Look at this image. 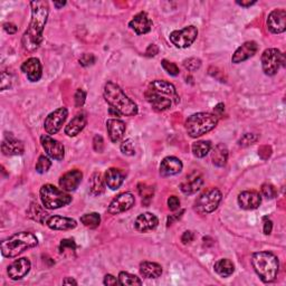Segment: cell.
I'll use <instances>...</instances> for the list:
<instances>
[{
    "mask_svg": "<svg viewBox=\"0 0 286 286\" xmlns=\"http://www.w3.org/2000/svg\"><path fill=\"white\" fill-rule=\"evenodd\" d=\"M32 7V20L29 23L27 31L23 33L21 44L23 50L33 53L39 49L43 41V32L47 22V18L50 14V7L47 2H36L31 3Z\"/></svg>",
    "mask_w": 286,
    "mask_h": 286,
    "instance_id": "6da1fadb",
    "label": "cell"
},
{
    "mask_svg": "<svg viewBox=\"0 0 286 286\" xmlns=\"http://www.w3.org/2000/svg\"><path fill=\"white\" fill-rule=\"evenodd\" d=\"M103 95L111 109L115 110L124 116H134L138 114V105L131 100L123 89L114 82H107L104 85Z\"/></svg>",
    "mask_w": 286,
    "mask_h": 286,
    "instance_id": "7a4b0ae2",
    "label": "cell"
},
{
    "mask_svg": "<svg viewBox=\"0 0 286 286\" xmlns=\"http://www.w3.org/2000/svg\"><path fill=\"white\" fill-rule=\"evenodd\" d=\"M38 245V240L29 231H20L9 236L2 242V254L4 257L15 258L27 249Z\"/></svg>",
    "mask_w": 286,
    "mask_h": 286,
    "instance_id": "3957f363",
    "label": "cell"
},
{
    "mask_svg": "<svg viewBox=\"0 0 286 286\" xmlns=\"http://www.w3.org/2000/svg\"><path fill=\"white\" fill-rule=\"evenodd\" d=\"M252 265L261 282L272 283L276 279L279 261L271 252H257L252 256Z\"/></svg>",
    "mask_w": 286,
    "mask_h": 286,
    "instance_id": "277c9868",
    "label": "cell"
},
{
    "mask_svg": "<svg viewBox=\"0 0 286 286\" xmlns=\"http://www.w3.org/2000/svg\"><path fill=\"white\" fill-rule=\"evenodd\" d=\"M217 124L218 116L216 114L208 112H199L190 115L186 120L184 127H186L187 133L192 138H199V136L210 132L211 130L217 127Z\"/></svg>",
    "mask_w": 286,
    "mask_h": 286,
    "instance_id": "5b68a950",
    "label": "cell"
},
{
    "mask_svg": "<svg viewBox=\"0 0 286 286\" xmlns=\"http://www.w3.org/2000/svg\"><path fill=\"white\" fill-rule=\"evenodd\" d=\"M41 204L47 209H58L70 204L72 197L64 190L59 189L53 184H44L39 190Z\"/></svg>",
    "mask_w": 286,
    "mask_h": 286,
    "instance_id": "8992f818",
    "label": "cell"
},
{
    "mask_svg": "<svg viewBox=\"0 0 286 286\" xmlns=\"http://www.w3.org/2000/svg\"><path fill=\"white\" fill-rule=\"evenodd\" d=\"M222 192L217 188H210L202 193L195 202V210L200 214L211 213L217 209L222 201Z\"/></svg>",
    "mask_w": 286,
    "mask_h": 286,
    "instance_id": "52a82bcc",
    "label": "cell"
},
{
    "mask_svg": "<svg viewBox=\"0 0 286 286\" xmlns=\"http://www.w3.org/2000/svg\"><path fill=\"white\" fill-rule=\"evenodd\" d=\"M281 66H285V57L279 50L267 49L261 54V68L266 75L274 76Z\"/></svg>",
    "mask_w": 286,
    "mask_h": 286,
    "instance_id": "ba28073f",
    "label": "cell"
},
{
    "mask_svg": "<svg viewBox=\"0 0 286 286\" xmlns=\"http://www.w3.org/2000/svg\"><path fill=\"white\" fill-rule=\"evenodd\" d=\"M198 36V29L195 26H187L180 31H174L169 35V39L177 49H188Z\"/></svg>",
    "mask_w": 286,
    "mask_h": 286,
    "instance_id": "9c48e42d",
    "label": "cell"
},
{
    "mask_svg": "<svg viewBox=\"0 0 286 286\" xmlns=\"http://www.w3.org/2000/svg\"><path fill=\"white\" fill-rule=\"evenodd\" d=\"M67 116L68 110L66 107H59V109L50 113L44 122V129L47 134H56L62 129L65 121L67 120Z\"/></svg>",
    "mask_w": 286,
    "mask_h": 286,
    "instance_id": "30bf717a",
    "label": "cell"
},
{
    "mask_svg": "<svg viewBox=\"0 0 286 286\" xmlns=\"http://www.w3.org/2000/svg\"><path fill=\"white\" fill-rule=\"evenodd\" d=\"M41 147L50 158L61 161L65 157V148L61 142L55 140L50 134H44L40 136Z\"/></svg>",
    "mask_w": 286,
    "mask_h": 286,
    "instance_id": "8fae6325",
    "label": "cell"
},
{
    "mask_svg": "<svg viewBox=\"0 0 286 286\" xmlns=\"http://www.w3.org/2000/svg\"><path fill=\"white\" fill-rule=\"evenodd\" d=\"M135 204L134 196L131 193H123L116 196L114 199L111 201V204L107 208V212L110 214H118L124 211L131 209Z\"/></svg>",
    "mask_w": 286,
    "mask_h": 286,
    "instance_id": "7c38bea8",
    "label": "cell"
},
{
    "mask_svg": "<svg viewBox=\"0 0 286 286\" xmlns=\"http://www.w3.org/2000/svg\"><path fill=\"white\" fill-rule=\"evenodd\" d=\"M31 268L32 264L28 258H18L8 266L7 274L9 278L13 279V281H19L31 272Z\"/></svg>",
    "mask_w": 286,
    "mask_h": 286,
    "instance_id": "4fadbf2b",
    "label": "cell"
},
{
    "mask_svg": "<svg viewBox=\"0 0 286 286\" xmlns=\"http://www.w3.org/2000/svg\"><path fill=\"white\" fill-rule=\"evenodd\" d=\"M267 28L273 34H282L286 31V11L274 9L267 17Z\"/></svg>",
    "mask_w": 286,
    "mask_h": 286,
    "instance_id": "5bb4252c",
    "label": "cell"
},
{
    "mask_svg": "<svg viewBox=\"0 0 286 286\" xmlns=\"http://www.w3.org/2000/svg\"><path fill=\"white\" fill-rule=\"evenodd\" d=\"M148 89H151V91L159 93L161 95H164V97L169 98L172 100V102L175 104H178L180 102V99H179V95L177 93V89L174 86V84H171L169 82L165 81H161V80H157L153 81L152 83H150Z\"/></svg>",
    "mask_w": 286,
    "mask_h": 286,
    "instance_id": "9a60e30c",
    "label": "cell"
},
{
    "mask_svg": "<svg viewBox=\"0 0 286 286\" xmlns=\"http://www.w3.org/2000/svg\"><path fill=\"white\" fill-rule=\"evenodd\" d=\"M237 200L242 209L254 210L260 206L261 196L255 190H247V192H243L238 195Z\"/></svg>",
    "mask_w": 286,
    "mask_h": 286,
    "instance_id": "2e32d148",
    "label": "cell"
},
{
    "mask_svg": "<svg viewBox=\"0 0 286 286\" xmlns=\"http://www.w3.org/2000/svg\"><path fill=\"white\" fill-rule=\"evenodd\" d=\"M2 151L5 156H21L25 151V146L11 133H6L2 143Z\"/></svg>",
    "mask_w": 286,
    "mask_h": 286,
    "instance_id": "e0dca14e",
    "label": "cell"
},
{
    "mask_svg": "<svg viewBox=\"0 0 286 286\" xmlns=\"http://www.w3.org/2000/svg\"><path fill=\"white\" fill-rule=\"evenodd\" d=\"M82 178L83 174L80 170H70L59 178V187L66 193L74 192V190L79 188Z\"/></svg>",
    "mask_w": 286,
    "mask_h": 286,
    "instance_id": "ac0fdd59",
    "label": "cell"
},
{
    "mask_svg": "<svg viewBox=\"0 0 286 286\" xmlns=\"http://www.w3.org/2000/svg\"><path fill=\"white\" fill-rule=\"evenodd\" d=\"M258 51V45L254 40H249L238 47L234 55L231 57V62L234 64H240L253 57Z\"/></svg>",
    "mask_w": 286,
    "mask_h": 286,
    "instance_id": "d6986e66",
    "label": "cell"
},
{
    "mask_svg": "<svg viewBox=\"0 0 286 286\" xmlns=\"http://www.w3.org/2000/svg\"><path fill=\"white\" fill-rule=\"evenodd\" d=\"M21 70L26 74L27 79L31 82H38L43 75V68L38 58L31 57L21 65Z\"/></svg>",
    "mask_w": 286,
    "mask_h": 286,
    "instance_id": "ffe728a7",
    "label": "cell"
},
{
    "mask_svg": "<svg viewBox=\"0 0 286 286\" xmlns=\"http://www.w3.org/2000/svg\"><path fill=\"white\" fill-rule=\"evenodd\" d=\"M159 225V219L152 212H145L139 214L134 222L135 229L140 232H148L156 229Z\"/></svg>",
    "mask_w": 286,
    "mask_h": 286,
    "instance_id": "44dd1931",
    "label": "cell"
},
{
    "mask_svg": "<svg viewBox=\"0 0 286 286\" xmlns=\"http://www.w3.org/2000/svg\"><path fill=\"white\" fill-rule=\"evenodd\" d=\"M129 27L134 31L135 34L145 35L151 31L152 20L149 18L147 13L142 11L132 18V20L129 22Z\"/></svg>",
    "mask_w": 286,
    "mask_h": 286,
    "instance_id": "7402d4cb",
    "label": "cell"
},
{
    "mask_svg": "<svg viewBox=\"0 0 286 286\" xmlns=\"http://www.w3.org/2000/svg\"><path fill=\"white\" fill-rule=\"evenodd\" d=\"M204 184V179L199 172H193L180 184V190L184 195H194L197 192H199L200 188Z\"/></svg>",
    "mask_w": 286,
    "mask_h": 286,
    "instance_id": "603a6c76",
    "label": "cell"
},
{
    "mask_svg": "<svg viewBox=\"0 0 286 286\" xmlns=\"http://www.w3.org/2000/svg\"><path fill=\"white\" fill-rule=\"evenodd\" d=\"M183 168L181 160L177 157H166L160 164V175L162 177H171L180 174Z\"/></svg>",
    "mask_w": 286,
    "mask_h": 286,
    "instance_id": "cb8c5ba5",
    "label": "cell"
},
{
    "mask_svg": "<svg viewBox=\"0 0 286 286\" xmlns=\"http://www.w3.org/2000/svg\"><path fill=\"white\" fill-rule=\"evenodd\" d=\"M106 129L111 142L118 143L123 139L127 125L122 120H118V118H109L106 121Z\"/></svg>",
    "mask_w": 286,
    "mask_h": 286,
    "instance_id": "d4e9b609",
    "label": "cell"
},
{
    "mask_svg": "<svg viewBox=\"0 0 286 286\" xmlns=\"http://www.w3.org/2000/svg\"><path fill=\"white\" fill-rule=\"evenodd\" d=\"M146 99L149 103L152 105L154 110L163 112L169 110L172 105V100L164 97V95H161L159 93H156L151 91V89H148L146 92Z\"/></svg>",
    "mask_w": 286,
    "mask_h": 286,
    "instance_id": "484cf974",
    "label": "cell"
},
{
    "mask_svg": "<svg viewBox=\"0 0 286 286\" xmlns=\"http://www.w3.org/2000/svg\"><path fill=\"white\" fill-rule=\"evenodd\" d=\"M46 225L52 230H72L76 227L77 223L76 220L68 217L51 216L47 219Z\"/></svg>",
    "mask_w": 286,
    "mask_h": 286,
    "instance_id": "4316f807",
    "label": "cell"
},
{
    "mask_svg": "<svg viewBox=\"0 0 286 286\" xmlns=\"http://www.w3.org/2000/svg\"><path fill=\"white\" fill-rule=\"evenodd\" d=\"M104 181L107 188H110L111 190H116L122 186L124 181V174L120 169L110 168L105 172Z\"/></svg>",
    "mask_w": 286,
    "mask_h": 286,
    "instance_id": "83f0119b",
    "label": "cell"
},
{
    "mask_svg": "<svg viewBox=\"0 0 286 286\" xmlns=\"http://www.w3.org/2000/svg\"><path fill=\"white\" fill-rule=\"evenodd\" d=\"M87 117L85 114H77L75 117L72 118V121L65 128V134L68 136H76L80 134L84 128L86 127Z\"/></svg>",
    "mask_w": 286,
    "mask_h": 286,
    "instance_id": "f1b7e54d",
    "label": "cell"
},
{
    "mask_svg": "<svg viewBox=\"0 0 286 286\" xmlns=\"http://www.w3.org/2000/svg\"><path fill=\"white\" fill-rule=\"evenodd\" d=\"M228 160V149L226 147L224 143H218L217 146H214V148L212 149L211 151V161L212 163L222 168V166H225L226 163H227Z\"/></svg>",
    "mask_w": 286,
    "mask_h": 286,
    "instance_id": "f546056e",
    "label": "cell"
},
{
    "mask_svg": "<svg viewBox=\"0 0 286 286\" xmlns=\"http://www.w3.org/2000/svg\"><path fill=\"white\" fill-rule=\"evenodd\" d=\"M27 214L33 220H35V222H37L41 225H45L47 219L51 217L50 213L45 210V208L40 206L38 202H32L27 210Z\"/></svg>",
    "mask_w": 286,
    "mask_h": 286,
    "instance_id": "4dcf8cb0",
    "label": "cell"
},
{
    "mask_svg": "<svg viewBox=\"0 0 286 286\" xmlns=\"http://www.w3.org/2000/svg\"><path fill=\"white\" fill-rule=\"evenodd\" d=\"M140 274L146 278H158L162 274V267L153 261H142L140 264Z\"/></svg>",
    "mask_w": 286,
    "mask_h": 286,
    "instance_id": "1f68e13d",
    "label": "cell"
},
{
    "mask_svg": "<svg viewBox=\"0 0 286 286\" xmlns=\"http://www.w3.org/2000/svg\"><path fill=\"white\" fill-rule=\"evenodd\" d=\"M89 194L94 197H99L105 192V181L100 172H94L89 179Z\"/></svg>",
    "mask_w": 286,
    "mask_h": 286,
    "instance_id": "d6a6232c",
    "label": "cell"
},
{
    "mask_svg": "<svg viewBox=\"0 0 286 286\" xmlns=\"http://www.w3.org/2000/svg\"><path fill=\"white\" fill-rule=\"evenodd\" d=\"M213 270L219 276L222 277H229L235 271V266L232 261L227 258H222L217 260L213 265Z\"/></svg>",
    "mask_w": 286,
    "mask_h": 286,
    "instance_id": "836d02e7",
    "label": "cell"
},
{
    "mask_svg": "<svg viewBox=\"0 0 286 286\" xmlns=\"http://www.w3.org/2000/svg\"><path fill=\"white\" fill-rule=\"evenodd\" d=\"M211 148L210 141H197L193 145L192 150L196 158H205L211 151Z\"/></svg>",
    "mask_w": 286,
    "mask_h": 286,
    "instance_id": "e575fe53",
    "label": "cell"
},
{
    "mask_svg": "<svg viewBox=\"0 0 286 286\" xmlns=\"http://www.w3.org/2000/svg\"><path fill=\"white\" fill-rule=\"evenodd\" d=\"M76 252V243L74 240H70V238H65L62 240L61 244H59V253L63 256H66V257H70L73 256Z\"/></svg>",
    "mask_w": 286,
    "mask_h": 286,
    "instance_id": "d590c367",
    "label": "cell"
},
{
    "mask_svg": "<svg viewBox=\"0 0 286 286\" xmlns=\"http://www.w3.org/2000/svg\"><path fill=\"white\" fill-rule=\"evenodd\" d=\"M81 223L88 228H97L101 224V216L98 212L85 213L81 217Z\"/></svg>",
    "mask_w": 286,
    "mask_h": 286,
    "instance_id": "8d00e7d4",
    "label": "cell"
},
{
    "mask_svg": "<svg viewBox=\"0 0 286 286\" xmlns=\"http://www.w3.org/2000/svg\"><path fill=\"white\" fill-rule=\"evenodd\" d=\"M118 283L120 285H129V286H135V285H142V281L138 277L133 275V274H130L128 272H121L118 274Z\"/></svg>",
    "mask_w": 286,
    "mask_h": 286,
    "instance_id": "74e56055",
    "label": "cell"
},
{
    "mask_svg": "<svg viewBox=\"0 0 286 286\" xmlns=\"http://www.w3.org/2000/svg\"><path fill=\"white\" fill-rule=\"evenodd\" d=\"M139 194L142 197L143 204L148 205L152 199L153 194H154V189H153V187L147 186L146 183H140L139 184Z\"/></svg>",
    "mask_w": 286,
    "mask_h": 286,
    "instance_id": "f35d334b",
    "label": "cell"
},
{
    "mask_svg": "<svg viewBox=\"0 0 286 286\" xmlns=\"http://www.w3.org/2000/svg\"><path fill=\"white\" fill-rule=\"evenodd\" d=\"M51 166H52L51 159L49 157H46V156H40L38 158L37 163H36L35 169H36V171L38 172V174L43 175V174H45V172L50 170Z\"/></svg>",
    "mask_w": 286,
    "mask_h": 286,
    "instance_id": "ab89813d",
    "label": "cell"
},
{
    "mask_svg": "<svg viewBox=\"0 0 286 286\" xmlns=\"http://www.w3.org/2000/svg\"><path fill=\"white\" fill-rule=\"evenodd\" d=\"M258 140V135L257 134H254V133H246L244 134L242 138L238 141V145L243 148H246L254 145V143L257 142Z\"/></svg>",
    "mask_w": 286,
    "mask_h": 286,
    "instance_id": "60d3db41",
    "label": "cell"
},
{
    "mask_svg": "<svg viewBox=\"0 0 286 286\" xmlns=\"http://www.w3.org/2000/svg\"><path fill=\"white\" fill-rule=\"evenodd\" d=\"M183 66L186 69H188L189 72H195L197 69H199L201 66V61L199 58L196 57H190L187 58L183 61Z\"/></svg>",
    "mask_w": 286,
    "mask_h": 286,
    "instance_id": "b9f144b4",
    "label": "cell"
},
{
    "mask_svg": "<svg viewBox=\"0 0 286 286\" xmlns=\"http://www.w3.org/2000/svg\"><path fill=\"white\" fill-rule=\"evenodd\" d=\"M121 152L123 154H125V156H134L135 154V148H134V142L131 140V139H128V140H125L121 143Z\"/></svg>",
    "mask_w": 286,
    "mask_h": 286,
    "instance_id": "7bdbcfd3",
    "label": "cell"
},
{
    "mask_svg": "<svg viewBox=\"0 0 286 286\" xmlns=\"http://www.w3.org/2000/svg\"><path fill=\"white\" fill-rule=\"evenodd\" d=\"M161 65H162V68L166 72V73L171 76H178L179 73H180V70H179L177 64L166 61V59H163V61L161 62Z\"/></svg>",
    "mask_w": 286,
    "mask_h": 286,
    "instance_id": "ee69618b",
    "label": "cell"
},
{
    "mask_svg": "<svg viewBox=\"0 0 286 286\" xmlns=\"http://www.w3.org/2000/svg\"><path fill=\"white\" fill-rule=\"evenodd\" d=\"M261 195L267 199H274L277 196V190L273 184L264 183L263 186H261Z\"/></svg>",
    "mask_w": 286,
    "mask_h": 286,
    "instance_id": "f6af8a7d",
    "label": "cell"
},
{
    "mask_svg": "<svg viewBox=\"0 0 286 286\" xmlns=\"http://www.w3.org/2000/svg\"><path fill=\"white\" fill-rule=\"evenodd\" d=\"M2 85H0V88L2 91H5L9 87H11V84H13V76H11L10 73H7V72H3L2 73Z\"/></svg>",
    "mask_w": 286,
    "mask_h": 286,
    "instance_id": "bcb514c9",
    "label": "cell"
},
{
    "mask_svg": "<svg viewBox=\"0 0 286 286\" xmlns=\"http://www.w3.org/2000/svg\"><path fill=\"white\" fill-rule=\"evenodd\" d=\"M74 100H75V106L76 107L83 106V105H84V103H85V100H86V92L84 91V89L79 88L76 91V93H75Z\"/></svg>",
    "mask_w": 286,
    "mask_h": 286,
    "instance_id": "7dc6e473",
    "label": "cell"
},
{
    "mask_svg": "<svg viewBox=\"0 0 286 286\" xmlns=\"http://www.w3.org/2000/svg\"><path fill=\"white\" fill-rule=\"evenodd\" d=\"M93 148H94V150L99 152V153H102L104 151V140H103L102 136L99 135V134L94 136Z\"/></svg>",
    "mask_w": 286,
    "mask_h": 286,
    "instance_id": "c3c4849f",
    "label": "cell"
},
{
    "mask_svg": "<svg viewBox=\"0 0 286 286\" xmlns=\"http://www.w3.org/2000/svg\"><path fill=\"white\" fill-rule=\"evenodd\" d=\"M95 63V56L93 54H83L82 57L80 58V64L82 66H89V65H93Z\"/></svg>",
    "mask_w": 286,
    "mask_h": 286,
    "instance_id": "681fc988",
    "label": "cell"
},
{
    "mask_svg": "<svg viewBox=\"0 0 286 286\" xmlns=\"http://www.w3.org/2000/svg\"><path fill=\"white\" fill-rule=\"evenodd\" d=\"M168 207L171 211H176L180 208V199L177 196H171L168 198Z\"/></svg>",
    "mask_w": 286,
    "mask_h": 286,
    "instance_id": "f907efd6",
    "label": "cell"
},
{
    "mask_svg": "<svg viewBox=\"0 0 286 286\" xmlns=\"http://www.w3.org/2000/svg\"><path fill=\"white\" fill-rule=\"evenodd\" d=\"M194 238H195L194 232L190 231V230H186L181 236V242H182L183 245H187V244H190L194 241Z\"/></svg>",
    "mask_w": 286,
    "mask_h": 286,
    "instance_id": "816d5d0a",
    "label": "cell"
},
{
    "mask_svg": "<svg viewBox=\"0 0 286 286\" xmlns=\"http://www.w3.org/2000/svg\"><path fill=\"white\" fill-rule=\"evenodd\" d=\"M263 222H264V227H263L264 234L265 235H270L271 232H272V230H273V222L268 217H264L263 218Z\"/></svg>",
    "mask_w": 286,
    "mask_h": 286,
    "instance_id": "f5cc1de1",
    "label": "cell"
},
{
    "mask_svg": "<svg viewBox=\"0 0 286 286\" xmlns=\"http://www.w3.org/2000/svg\"><path fill=\"white\" fill-rule=\"evenodd\" d=\"M4 29H5V32L9 35H14L17 33V26L13 22H5Z\"/></svg>",
    "mask_w": 286,
    "mask_h": 286,
    "instance_id": "db71d44e",
    "label": "cell"
},
{
    "mask_svg": "<svg viewBox=\"0 0 286 286\" xmlns=\"http://www.w3.org/2000/svg\"><path fill=\"white\" fill-rule=\"evenodd\" d=\"M104 285H118V279H116V277H114L111 274H107V275L104 276V281H103Z\"/></svg>",
    "mask_w": 286,
    "mask_h": 286,
    "instance_id": "11a10c76",
    "label": "cell"
},
{
    "mask_svg": "<svg viewBox=\"0 0 286 286\" xmlns=\"http://www.w3.org/2000/svg\"><path fill=\"white\" fill-rule=\"evenodd\" d=\"M158 53H159L158 46H157V45H154V44H151V45H149V47L147 49V51H146V55L149 56V57H152V56H156Z\"/></svg>",
    "mask_w": 286,
    "mask_h": 286,
    "instance_id": "9f6ffc18",
    "label": "cell"
},
{
    "mask_svg": "<svg viewBox=\"0 0 286 286\" xmlns=\"http://www.w3.org/2000/svg\"><path fill=\"white\" fill-rule=\"evenodd\" d=\"M184 211L183 210H181L180 211V213H175V214H171V216H169L168 217V226H170L171 224H174V222H176V220H178V219H180L181 217H182V213H183Z\"/></svg>",
    "mask_w": 286,
    "mask_h": 286,
    "instance_id": "6f0895ef",
    "label": "cell"
},
{
    "mask_svg": "<svg viewBox=\"0 0 286 286\" xmlns=\"http://www.w3.org/2000/svg\"><path fill=\"white\" fill-rule=\"evenodd\" d=\"M263 153H266V157L267 159L271 157V154H272V149L271 147H267V146H264V147H261L259 148V150H258V154L259 156H261Z\"/></svg>",
    "mask_w": 286,
    "mask_h": 286,
    "instance_id": "680465c9",
    "label": "cell"
},
{
    "mask_svg": "<svg viewBox=\"0 0 286 286\" xmlns=\"http://www.w3.org/2000/svg\"><path fill=\"white\" fill-rule=\"evenodd\" d=\"M236 4L242 6V7H244V8H248V7H250V6L255 5L256 2L255 0L254 2H250V0H242V2H240V0H238V2H236Z\"/></svg>",
    "mask_w": 286,
    "mask_h": 286,
    "instance_id": "91938a15",
    "label": "cell"
},
{
    "mask_svg": "<svg viewBox=\"0 0 286 286\" xmlns=\"http://www.w3.org/2000/svg\"><path fill=\"white\" fill-rule=\"evenodd\" d=\"M213 110H214V112H216V115L217 114H223L224 113V111H225V105H224V103H219V104H217L216 106L213 107ZM218 116V115H217Z\"/></svg>",
    "mask_w": 286,
    "mask_h": 286,
    "instance_id": "94428289",
    "label": "cell"
},
{
    "mask_svg": "<svg viewBox=\"0 0 286 286\" xmlns=\"http://www.w3.org/2000/svg\"><path fill=\"white\" fill-rule=\"evenodd\" d=\"M63 284L64 285H77V282L75 281L74 278H72V277H66L63 281Z\"/></svg>",
    "mask_w": 286,
    "mask_h": 286,
    "instance_id": "6125c7cd",
    "label": "cell"
},
{
    "mask_svg": "<svg viewBox=\"0 0 286 286\" xmlns=\"http://www.w3.org/2000/svg\"><path fill=\"white\" fill-rule=\"evenodd\" d=\"M65 5H66V3H65V2H61V3L55 2V3H54V6H55V7H56L57 9H59L61 7H63V6H65Z\"/></svg>",
    "mask_w": 286,
    "mask_h": 286,
    "instance_id": "be15d7a7",
    "label": "cell"
}]
</instances>
